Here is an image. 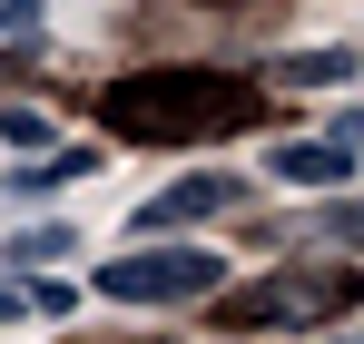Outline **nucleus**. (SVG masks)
Returning <instances> with one entry per match:
<instances>
[{
  "label": "nucleus",
  "instance_id": "9",
  "mask_svg": "<svg viewBox=\"0 0 364 344\" xmlns=\"http://www.w3.org/2000/svg\"><path fill=\"white\" fill-rule=\"evenodd\" d=\"M40 30V0H0V40H30Z\"/></svg>",
  "mask_w": 364,
  "mask_h": 344
},
{
  "label": "nucleus",
  "instance_id": "1",
  "mask_svg": "<svg viewBox=\"0 0 364 344\" xmlns=\"http://www.w3.org/2000/svg\"><path fill=\"white\" fill-rule=\"evenodd\" d=\"M99 118L119 128L128 148H197V138L256 128L266 118V89H246L227 69H138V79H119L99 99Z\"/></svg>",
  "mask_w": 364,
  "mask_h": 344
},
{
  "label": "nucleus",
  "instance_id": "8",
  "mask_svg": "<svg viewBox=\"0 0 364 344\" xmlns=\"http://www.w3.org/2000/svg\"><path fill=\"white\" fill-rule=\"evenodd\" d=\"M60 246H69V227H30V236H10V256H20V266H50Z\"/></svg>",
  "mask_w": 364,
  "mask_h": 344
},
{
  "label": "nucleus",
  "instance_id": "3",
  "mask_svg": "<svg viewBox=\"0 0 364 344\" xmlns=\"http://www.w3.org/2000/svg\"><path fill=\"white\" fill-rule=\"evenodd\" d=\"M345 305V276H266V286L227 295V325H315Z\"/></svg>",
  "mask_w": 364,
  "mask_h": 344
},
{
  "label": "nucleus",
  "instance_id": "4",
  "mask_svg": "<svg viewBox=\"0 0 364 344\" xmlns=\"http://www.w3.org/2000/svg\"><path fill=\"white\" fill-rule=\"evenodd\" d=\"M246 187L237 177H178V187H158L148 197V227H187V217H227Z\"/></svg>",
  "mask_w": 364,
  "mask_h": 344
},
{
  "label": "nucleus",
  "instance_id": "2",
  "mask_svg": "<svg viewBox=\"0 0 364 344\" xmlns=\"http://www.w3.org/2000/svg\"><path fill=\"white\" fill-rule=\"evenodd\" d=\"M217 286V256L207 246H128L99 266V295L109 305H187V295Z\"/></svg>",
  "mask_w": 364,
  "mask_h": 344
},
{
  "label": "nucleus",
  "instance_id": "5",
  "mask_svg": "<svg viewBox=\"0 0 364 344\" xmlns=\"http://www.w3.org/2000/svg\"><path fill=\"white\" fill-rule=\"evenodd\" d=\"M276 177H286V187H345V177H355V148H335V138L276 148Z\"/></svg>",
  "mask_w": 364,
  "mask_h": 344
},
{
  "label": "nucleus",
  "instance_id": "6",
  "mask_svg": "<svg viewBox=\"0 0 364 344\" xmlns=\"http://www.w3.org/2000/svg\"><path fill=\"white\" fill-rule=\"evenodd\" d=\"M335 79H355V59H345V50H305V59L276 69V89H335Z\"/></svg>",
  "mask_w": 364,
  "mask_h": 344
},
{
  "label": "nucleus",
  "instance_id": "7",
  "mask_svg": "<svg viewBox=\"0 0 364 344\" xmlns=\"http://www.w3.org/2000/svg\"><path fill=\"white\" fill-rule=\"evenodd\" d=\"M99 168V148H60L50 168H20V187H69V177H89Z\"/></svg>",
  "mask_w": 364,
  "mask_h": 344
},
{
  "label": "nucleus",
  "instance_id": "10",
  "mask_svg": "<svg viewBox=\"0 0 364 344\" xmlns=\"http://www.w3.org/2000/svg\"><path fill=\"white\" fill-rule=\"evenodd\" d=\"M0 138H20V148H40V138H50V118H40V109H10V118H0Z\"/></svg>",
  "mask_w": 364,
  "mask_h": 344
}]
</instances>
